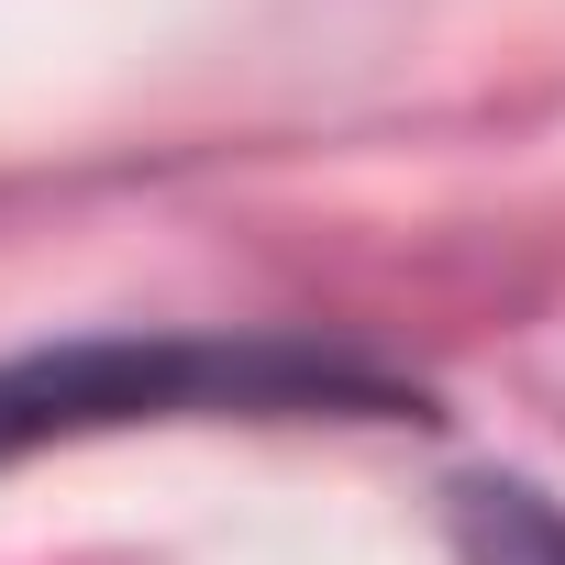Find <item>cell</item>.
Listing matches in <instances>:
<instances>
[{"mask_svg":"<svg viewBox=\"0 0 565 565\" xmlns=\"http://www.w3.org/2000/svg\"><path fill=\"white\" fill-rule=\"evenodd\" d=\"M333 366L300 355H200V344H100V355H56V366H12L0 377V455L45 444V433H89L122 411H200V399H333Z\"/></svg>","mask_w":565,"mask_h":565,"instance_id":"6da1fadb","label":"cell"},{"mask_svg":"<svg viewBox=\"0 0 565 565\" xmlns=\"http://www.w3.org/2000/svg\"><path fill=\"white\" fill-rule=\"evenodd\" d=\"M466 543H477V565H565V521L543 499H521V488H477Z\"/></svg>","mask_w":565,"mask_h":565,"instance_id":"7a4b0ae2","label":"cell"}]
</instances>
